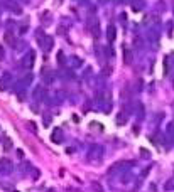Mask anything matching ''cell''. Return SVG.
I'll list each match as a JSON object with an SVG mask.
<instances>
[{
    "label": "cell",
    "instance_id": "cell-1",
    "mask_svg": "<svg viewBox=\"0 0 174 192\" xmlns=\"http://www.w3.org/2000/svg\"><path fill=\"white\" fill-rule=\"evenodd\" d=\"M12 81H14V78H12L10 73H4V74H2V78H0V91H4V89L9 88V86L12 84Z\"/></svg>",
    "mask_w": 174,
    "mask_h": 192
},
{
    "label": "cell",
    "instance_id": "cell-2",
    "mask_svg": "<svg viewBox=\"0 0 174 192\" xmlns=\"http://www.w3.org/2000/svg\"><path fill=\"white\" fill-rule=\"evenodd\" d=\"M32 64H34V52H29V54H26V56L22 57V62H21V66L24 69H31L32 68Z\"/></svg>",
    "mask_w": 174,
    "mask_h": 192
},
{
    "label": "cell",
    "instance_id": "cell-3",
    "mask_svg": "<svg viewBox=\"0 0 174 192\" xmlns=\"http://www.w3.org/2000/svg\"><path fill=\"white\" fill-rule=\"evenodd\" d=\"M39 42H41V46L44 47V51H46V52H49L51 49H53V37L42 36L41 39H39Z\"/></svg>",
    "mask_w": 174,
    "mask_h": 192
},
{
    "label": "cell",
    "instance_id": "cell-4",
    "mask_svg": "<svg viewBox=\"0 0 174 192\" xmlns=\"http://www.w3.org/2000/svg\"><path fill=\"white\" fill-rule=\"evenodd\" d=\"M0 169L4 170V174H10L12 169H14V164H12V160H9V158H2V160H0Z\"/></svg>",
    "mask_w": 174,
    "mask_h": 192
},
{
    "label": "cell",
    "instance_id": "cell-5",
    "mask_svg": "<svg viewBox=\"0 0 174 192\" xmlns=\"http://www.w3.org/2000/svg\"><path fill=\"white\" fill-rule=\"evenodd\" d=\"M4 39H5V42L9 44V46H14V47H15V37H14V34H12L10 31H7V32H5Z\"/></svg>",
    "mask_w": 174,
    "mask_h": 192
},
{
    "label": "cell",
    "instance_id": "cell-6",
    "mask_svg": "<svg viewBox=\"0 0 174 192\" xmlns=\"http://www.w3.org/2000/svg\"><path fill=\"white\" fill-rule=\"evenodd\" d=\"M53 140L56 143H61L63 142V131H61V128H56V131L53 133Z\"/></svg>",
    "mask_w": 174,
    "mask_h": 192
},
{
    "label": "cell",
    "instance_id": "cell-7",
    "mask_svg": "<svg viewBox=\"0 0 174 192\" xmlns=\"http://www.w3.org/2000/svg\"><path fill=\"white\" fill-rule=\"evenodd\" d=\"M42 79H44V83H46V84H51V83H53V74H51V71H49V69H46V71H44V74H42Z\"/></svg>",
    "mask_w": 174,
    "mask_h": 192
},
{
    "label": "cell",
    "instance_id": "cell-8",
    "mask_svg": "<svg viewBox=\"0 0 174 192\" xmlns=\"http://www.w3.org/2000/svg\"><path fill=\"white\" fill-rule=\"evenodd\" d=\"M123 56H125V62H127V64H130V62H132V52L128 51V49H123Z\"/></svg>",
    "mask_w": 174,
    "mask_h": 192
},
{
    "label": "cell",
    "instance_id": "cell-9",
    "mask_svg": "<svg viewBox=\"0 0 174 192\" xmlns=\"http://www.w3.org/2000/svg\"><path fill=\"white\" fill-rule=\"evenodd\" d=\"M108 39H110V42L115 41V27H113V26L108 27Z\"/></svg>",
    "mask_w": 174,
    "mask_h": 192
},
{
    "label": "cell",
    "instance_id": "cell-10",
    "mask_svg": "<svg viewBox=\"0 0 174 192\" xmlns=\"http://www.w3.org/2000/svg\"><path fill=\"white\" fill-rule=\"evenodd\" d=\"M4 148H5V150H10V148H12L10 138H5V140H4Z\"/></svg>",
    "mask_w": 174,
    "mask_h": 192
}]
</instances>
